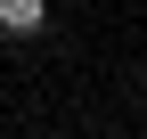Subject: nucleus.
<instances>
[{
	"label": "nucleus",
	"instance_id": "obj_1",
	"mask_svg": "<svg viewBox=\"0 0 147 139\" xmlns=\"http://www.w3.org/2000/svg\"><path fill=\"white\" fill-rule=\"evenodd\" d=\"M41 25H49V0H0V33L8 41H33Z\"/></svg>",
	"mask_w": 147,
	"mask_h": 139
}]
</instances>
